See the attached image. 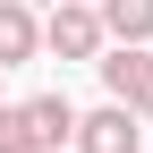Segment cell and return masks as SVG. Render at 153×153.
<instances>
[{
  "label": "cell",
  "instance_id": "cell-1",
  "mask_svg": "<svg viewBox=\"0 0 153 153\" xmlns=\"http://www.w3.org/2000/svg\"><path fill=\"white\" fill-rule=\"evenodd\" d=\"M94 68H102L111 102H128L136 119H153V51H145V43H102V51H94Z\"/></svg>",
  "mask_w": 153,
  "mask_h": 153
},
{
  "label": "cell",
  "instance_id": "cell-2",
  "mask_svg": "<svg viewBox=\"0 0 153 153\" xmlns=\"http://www.w3.org/2000/svg\"><path fill=\"white\" fill-rule=\"evenodd\" d=\"M111 34H102V17H94V0H51V17H43V51L51 60H94Z\"/></svg>",
  "mask_w": 153,
  "mask_h": 153
},
{
  "label": "cell",
  "instance_id": "cell-3",
  "mask_svg": "<svg viewBox=\"0 0 153 153\" xmlns=\"http://www.w3.org/2000/svg\"><path fill=\"white\" fill-rule=\"evenodd\" d=\"M68 145H76V153H145V128H136L128 102H102V111H76Z\"/></svg>",
  "mask_w": 153,
  "mask_h": 153
},
{
  "label": "cell",
  "instance_id": "cell-4",
  "mask_svg": "<svg viewBox=\"0 0 153 153\" xmlns=\"http://www.w3.org/2000/svg\"><path fill=\"white\" fill-rule=\"evenodd\" d=\"M34 51H43V17L26 0H0V68H26Z\"/></svg>",
  "mask_w": 153,
  "mask_h": 153
},
{
  "label": "cell",
  "instance_id": "cell-5",
  "mask_svg": "<svg viewBox=\"0 0 153 153\" xmlns=\"http://www.w3.org/2000/svg\"><path fill=\"white\" fill-rule=\"evenodd\" d=\"M17 111H26V128H34V153L68 145V128H76V102L68 94H34V102H17Z\"/></svg>",
  "mask_w": 153,
  "mask_h": 153
},
{
  "label": "cell",
  "instance_id": "cell-6",
  "mask_svg": "<svg viewBox=\"0 0 153 153\" xmlns=\"http://www.w3.org/2000/svg\"><path fill=\"white\" fill-rule=\"evenodd\" d=\"M111 43H153V0H94Z\"/></svg>",
  "mask_w": 153,
  "mask_h": 153
},
{
  "label": "cell",
  "instance_id": "cell-7",
  "mask_svg": "<svg viewBox=\"0 0 153 153\" xmlns=\"http://www.w3.org/2000/svg\"><path fill=\"white\" fill-rule=\"evenodd\" d=\"M0 153H34V128H26L17 102H0Z\"/></svg>",
  "mask_w": 153,
  "mask_h": 153
},
{
  "label": "cell",
  "instance_id": "cell-8",
  "mask_svg": "<svg viewBox=\"0 0 153 153\" xmlns=\"http://www.w3.org/2000/svg\"><path fill=\"white\" fill-rule=\"evenodd\" d=\"M0 76H9V68H0Z\"/></svg>",
  "mask_w": 153,
  "mask_h": 153
}]
</instances>
